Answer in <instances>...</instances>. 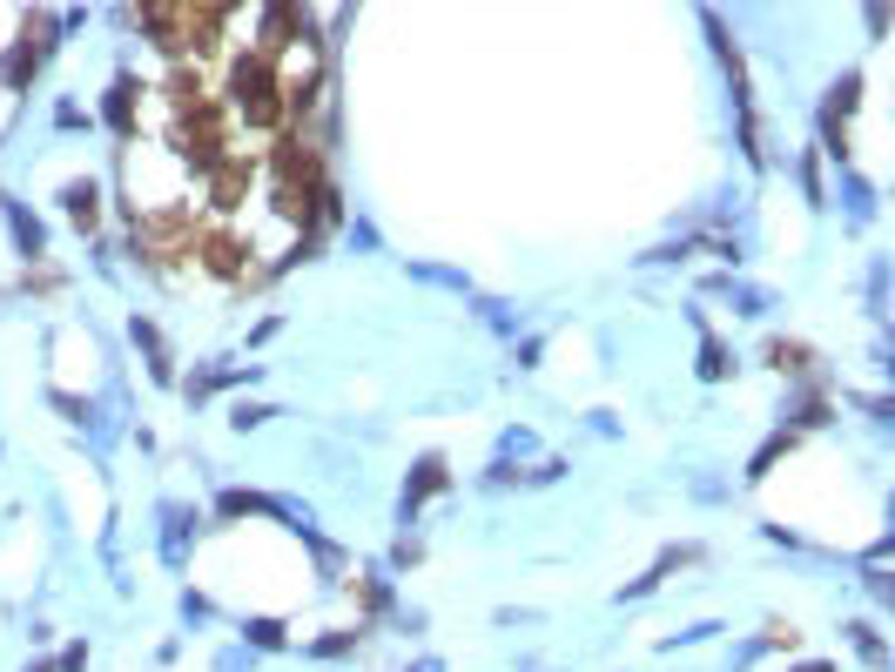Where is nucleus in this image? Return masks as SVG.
Masks as SVG:
<instances>
[{
    "label": "nucleus",
    "instance_id": "f257e3e1",
    "mask_svg": "<svg viewBox=\"0 0 895 672\" xmlns=\"http://www.w3.org/2000/svg\"><path fill=\"white\" fill-rule=\"evenodd\" d=\"M229 101H237V114H243L250 129H283V122H290L277 61H263V54H243L237 68H229Z\"/></svg>",
    "mask_w": 895,
    "mask_h": 672
},
{
    "label": "nucleus",
    "instance_id": "7ed1b4c3",
    "mask_svg": "<svg viewBox=\"0 0 895 672\" xmlns=\"http://www.w3.org/2000/svg\"><path fill=\"white\" fill-rule=\"evenodd\" d=\"M196 256H203V269H209V276H222V283H250V243H243L237 229L203 222V235H196Z\"/></svg>",
    "mask_w": 895,
    "mask_h": 672
},
{
    "label": "nucleus",
    "instance_id": "20e7f679",
    "mask_svg": "<svg viewBox=\"0 0 895 672\" xmlns=\"http://www.w3.org/2000/svg\"><path fill=\"white\" fill-rule=\"evenodd\" d=\"M250 182H256V162H250L243 148H229L222 162L209 169V203H216L222 216H237V209H243V195H250Z\"/></svg>",
    "mask_w": 895,
    "mask_h": 672
},
{
    "label": "nucleus",
    "instance_id": "39448f33",
    "mask_svg": "<svg viewBox=\"0 0 895 672\" xmlns=\"http://www.w3.org/2000/svg\"><path fill=\"white\" fill-rule=\"evenodd\" d=\"M774 364H782V370H801L808 350H801V343H774Z\"/></svg>",
    "mask_w": 895,
    "mask_h": 672
},
{
    "label": "nucleus",
    "instance_id": "f03ea898",
    "mask_svg": "<svg viewBox=\"0 0 895 672\" xmlns=\"http://www.w3.org/2000/svg\"><path fill=\"white\" fill-rule=\"evenodd\" d=\"M196 235H203V216L182 209V203H155L135 229V249L155 262V269H176L182 256H196Z\"/></svg>",
    "mask_w": 895,
    "mask_h": 672
}]
</instances>
